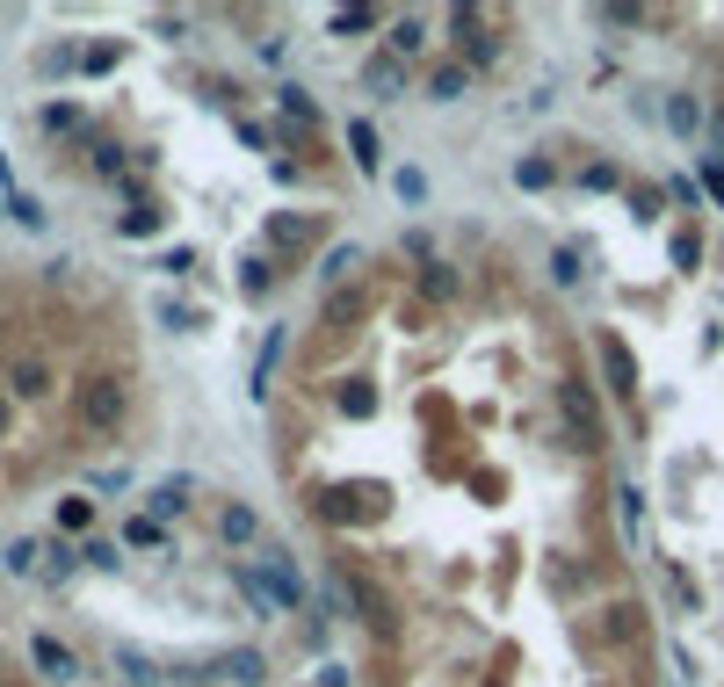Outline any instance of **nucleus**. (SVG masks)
<instances>
[{
    "label": "nucleus",
    "instance_id": "f257e3e1",
    "mask_svg": "<svg viewBox=\"0 0 724 687\" xmlns=\"http://www.w3.org/2000/svg\"><path fill=\"white\" fill-rule=\"evenodd\" d=\"M362 687H659L645 572L536 586L515 601L391 608L348 622Z\"/></svg>",
    "mask_w": 724,
    "mask_h": 687
},
{
    "label": "nucleus",
    "instance_id": "f03ea898",
    "mask_svg": "<svg viewBox=\"0 0 724 687\" xmlns=\"http://www.w3.org/2000/svg\"><path fill=\"white\" fill-rule=\"evenodd\" d=\"M124 413H131V384L116 377V369H87V384L73 391V420H80V434H116L124 427Z\"/></svg>",
    "mask_w": 724,
    "mask_h": 687
},
{
    "label": "nucleus",
    "instance_id": "7ed1b4c3",
    "mask_svg": "<svg viewBox=\"0 0 724 687\" xmlns=\"http://www.w3.org/2000/svg\"><path fill=\"white\" fill-rule=\"evenodd\" d=\"M29 659H37V673H44V680H73V673H80V659H73V651L58 644V637H29Z\"/></svg>",
    "mask_w": 724,
    "mask_h": 687
},
{
    "label": "nucleus",
    "instance_id": "20e7f679",
    "mask_svg": "<svg viewBox=\"0 0 724 687\" xmlns=\"http://www.w3.org/2000/svg\"><path fill=\"white\" fill-rule=\"evenodd\" d=\"M8 420H15V391H0V434H8Z\"/></svg>",
    "mask_w": 724,
    "mask_h": 687
},
{
    "label": "nucleus",
    "instance_id": "39448f33",
    "mask_svg": "<svg viewBox=\"0 0 724 687\" xmlns=\"http://www.w3.org/2000/svg\"><path fill=\"white\" fill-rule=\"evenodd\" d=\"M312 687H341V680H312Z\"/></svg>",
    "mask_w": 724,
    "mask_h": 687
}]
</instances>
